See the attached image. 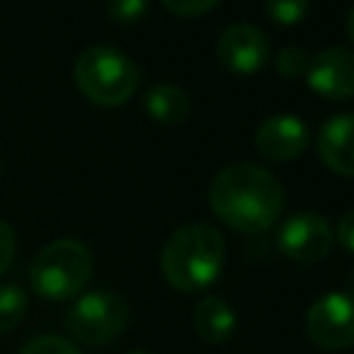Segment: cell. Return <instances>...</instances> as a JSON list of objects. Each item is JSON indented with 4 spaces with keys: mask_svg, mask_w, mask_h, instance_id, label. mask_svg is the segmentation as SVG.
Segmentation results:
<instances>
[{
    "mask_svg": "<svg viewBox=\"0 0 354 354\" xmlns=\"http://www.w3.org/2000/svg\"><path fill=\"white\" fill-rule=\"evenodd\" d=\"M210 207L227 227L257 235L282 216L285 188L263 166L230 163L210 183Z\"/></svg>",
    "mask_w": 354,
    "mask_h": 354,
    "instance_id": "6da1fadb",
    "label": "cell"
},
{
    "mask_svg": "<svg viewBox=\"0 0 354 354\" xmlns=\"http://www.w3.org/2000/svg\"><path fill=\"white\" fill-rule=\"evenodd\" d=\"M160 268L171 288L196 293L210 288L224 268V238L213 224L191 221L174 230L160 252Z\"/></svg>",
    "mask_w": 354,
    "mask_h": 354,
    "instance_id": "7a4b0ae2",
    "label": "cell"
},
{
    "mask_svg": "<svg viewBox=\"0 0 354 354\" xmlns=\"http://www.w3.org/2000/svg\"><path fill=\"white\" fill-rule=\"evenodd\" d=\"M75 86L86 100L102 108H116L138 88V66L122 50L91 44L75 58Z\"/></svg>",
    "mask_w": 354,
    "mask_h": 354,
    "instance_id": "3957f363",
    "label": "cell"
},
{
    "mask_svg": "<svg viewBox=\"0 0 354 354\" xmlns=\"http://www.w3.org/2000/svg\"><path fill=\"white\" fill-rule=\"evenodd\" d=\"M94 257L86 243L75 238H58L47 243L30 263V285L47 301L75 299L91 279Z\"/></svg>",
    "mask_w": 354,
    "mask_h": 354,
    "instance_id": "277c9868",
    "label": "cell"
},
{
    "mask_svg": "<svg viewBox=\"0 0 354 354\" xmlns=\"http://www.w3.org/2000/svg\"><path fill=\"white\" fill-rule=\"evenodd\" d=\"M127 304L113 290L80 293L66 310V329L75 340L88 346H105L127 326Z\"/></svg>",
    "mask_w": 354,
    "mask_h": 354,
    "instance_id": "5b68a950",
    "label": "cell"
},
{
    "mask_svg": "<svg viewBox=\"0 0 354 354\" xmlns=\"http://www.w3.org/2000/svg\"><path fill=\"white\" fill-rule=\"evenodd\" d=\"M307 337L318 348L340 351L354 346V296L335 290L318 296L304 315Z\"/></svg>",
    "mask_w": 354,
    "mask_h": 354,
    "instance_id": "8992f818",
    "label": "cell"
},
{
    "mask_svg": "<svg viewBox=\"0 0 354 354\" xmlns=\"http://www.w3.org/2000/svg\"><path fill=\"white\" fill-rule=\"evenodd\" d=\"M335 235L321 213H293L277 232V246L293 263H321L332 252Z\"/></svg>",
    "mask_w": 354,
    "mask_h": 354,
    "instance_id": "52a82bcc",
    "label": "cell"
},
{
    "mask_svg": "<svg viewBox=\"0 0 354 354\" xmlns=\"http://www.w3.org/2000/svg\"><path fill=\"white\" fill-rule=\"evenodd\" d=\"M268 53H271L268 36L249 22H232L230 28L221 30L218 44H216V55L221 66L235 75L260 72L263 64L268 61Z\"/></svg>",
    "mask_w": 354,
    "mask_h": 354,
    "instance_id": "ba28073f",
    "label": "cell"
},
{
    "mask_svg": "<svg viewBox=\"0 0 354 354\" xmlns=\"http://www.w3.org/2000/svg\"><path fill=\"white\" fill-rule=\"evenodd\" d=\"M310 88L326 100H351L354 97V50L326 47L307 61L304 72Z\"/></svg>",
    "mask_w": 354,
    "mask_h": 354,
    "instance_id": "9c48e42d",
    "label": "cell"
},
{
    "mask_svg": "<svg viewBox=\"0 0 354 354\" xmlns=\"http://www.w3.org/2000/svg\"><path fill=\"white\" fill-rule=\"evenodd\" d=\"M254 144L263 158L288 163V160H296L307 149L310 130L293 113H274L266 122H260V127L254 133Z\"/></svg>",
    "mask_w": 354,
    "mask_h": 354,
    "instance_id": "30bf717a",
    "label": "cell"
},
{
    "mask_svg": "<svg viewBox=\"0 0 354 354\" xmlns=\"http://www.w3.org/2000/svg\"><path fill=\"white\" fill-rule=\"evenodd\" d=\"M318 158L340 177H354V113L326 119L315 138Z\"/></svg>",
    "mask_w": 354,
    "mask_h": 354,
    "instance_id": "8fae6325",
    "label": "cell"
},
{
    "mask_svg": "<svg viewBox=\"0 0 354 354\" xmlns=\"http://www.w3.org/2000/svg\"><path fill=\"white\" fill-rule=\"evenodd\" d=\"M194 329L205 343L221 346L235 332V313L221 296H205L194 307Z\"/></svg>",
    "mask_w": 354,
    "mask_h": 354,
    "instance_id": "7c38bea8",
    "label": "cell"
},
{
    "mask_svg": "<svg viewBox=\"0 0 354 354\" xmlns=\"http://www.w3.org/2000/svg\"><path fill=\"white\" fill-rule=\"evenodd\" d=\"M144 111L160 124H180L188 119L191 100L174 83H158L144 94Z\"/></svg>",
    "mask_w": 354,
    "mask_h": 354,
    "instance_id": "4fadbf2b",
    "label": "cell"
},
{
    "mask_svg": "<svg viewBox=\"0 0 354 354\" xmlns=\"http://www.w3.org/2000/svg\"><path fill=\"white\" fill-rule=\"evenodd\" d=\"M28 313V293L19 285H0V335L19 326Z\"/></svg>",
    "mask_w": 354,
    "mask_h": 354,
    "instance_id": "5bb4252c",
    "label": "cell"
},
{
    "mask_svg": "<svg viewBox=\"0 0 354 354\" xmlns=\"http://www.w3.org/2000/svg\"><path fill=\"white\" fill-rule=\"evenodd\" d=\"M263 8L279 28H293L307 17L310 0H263Z\"/></svg>",
    "mask_w": 354,
    "mask_h": 354,
    "instance_id": "9a60e30c",
    "label": "cell"
},
{
    "mask_svg": "<svg viewBox=\"0 0 354 354\" xmlns=\"http://www.w3.org/2000/svg\"><path fill=\"white\" fill-rule=\"evenodd\" d=\"M19 354H80L75 343L58 335H39L19 348Z\"/></svg>",
    "mask_w": 354,
    "mask_h": 354,
    "instance_id": "2e32d148",
    "label": "cell"
},
{
    "mask_svg": "<svg viewBox=\"0 0 354 354\" xmlns=\"http://www.w3.org/2000/svg\"><path fill=\"white\" fill-rule=\"evenodd\" d=\"M105 8H108L111 19L122 22V25H133V22H138L147 14L149 0H108Z\"/></svg>",
    "mask_w": 354,
    "mask_h": 354,
    "instance_id": "e0dca14e",
    "label": "cell"
},
{
    "mask_svg": "<svg viewBox=\"0 0 354 354\" xmlns=\"http://www.w3.org/2000/svg\"><path fill=\"white\" fill-rule=\"evenodd\" d=\"M307 53L301 47H282L277 55V72L282 77H299L307 72Z\"/></svg>",
    "mask_w": 354,
    "mask_h": 354,
    "instance_id": "ac0fdd59",
    "label": "cell"
},
{
    "mask_svg": "<svg viewBox=\"0 0 354 354\" xmlns=\"http://www.w3.org/2000/svg\"><path fill=\"white\" fill-rule=\"evenodd\" d=\"M177 17H199L218 6V0H160Z\"/></svg>",
    "mask_w": 354,
    "mask_h": 354,
    "instance_id": "d6986e66",
    "label": "cell"
},
{
    "mask_svg": "<svg viewBox=\"0 0 354 354\" xmlns=\"http://www.w3.org/2000/svg\"><path fill=\"white\" fill-rule=\"evenodd\" d=\"M14 252H17V238H14V230L0 218V274H6V268L11 266L14 260Z\"/></svg>",
    "mask_w": 354,
    "mask_h": 354,
    "instance_id": "ffe728a7",
    "label": "cell"
},
{
    "mask_svg": "<svg viewBox=\"0 0 354 354\" xmlns=\"http://www.w3.org/2000/svg\"><path fill=\"white\" fill-rule=\"evenodd\" d=\"M337 243L354 254V210L343 213V218L337 221Z\"/></svg>",
    "mask_w": 354,
    "mask_h": 354,
    "instance_id": "44dd1931",
    "label": "cell"
},
{
    "mask_svg": "<svg viewBox=\"0 0 354 354\" xmlns=\"http://www.w3.org/2000/svg\"><path fill=\"white\" fill-rule=\"evenodd\" d=\"M346 33H348V39H351V44H354V6H351V11H348V17H346Z\"/></svg>",
    "mask_w": 354,
    "mask_h": 354,
    "instance_id": "7402d4cb",
    "label": "cell"
},
{
    "mask_svg": "<svg viewBox=\"0 0 354 354\" xmlns=\"http://www.w3.org/2000/svg\"><path fill=\"white\" fill-rule=\"evenodd\" d=\"M130 354H147V351H130Z\"/></svg>",
    "mask_w": 354,
    "mask_h": 354,
    "instance_id": "603a6c76",
    "label": "cell"
}]
</instances>
